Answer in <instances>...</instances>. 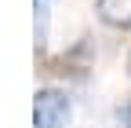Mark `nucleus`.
<instances>
[{
  "label": "nucleus",
  "instance_id": "nucleus-3",
  "mask_svg": "<svg viewBox=\"0 0 131 128\" xmlns=\"http://www.w3.org/2000/svg\"><path fill=\"white\" fill-rule=\"evenodd\" d=\"M120 121H124V124H127V128H131V103H127V106H124V110H120Z\"/></svg>",
  "mask_w": 131,
  "mask_h": 128
},
{
  "label": "nucleus",
  "instance_id": "nucleus-2",
  "mask_svg": "<svg viewBox=\"0 0 131 128\" xmlns=\"http://www.w3.org/2000/svg\"><path fill=\"white\" fill-rule=\"evenodd\" d=\"M98 19L117 29H131V0H98Z\"/></svg>",
  "mask_w": 131,
  "mask_h": 128
},
{
  "label": "nucleus",
  "instance_id": "nucleus-4",
  "mask_svg": "<svg viewBox=\"0 0 131 128\" xmlns=\"http://www.w3.org/2000/svg\"><path fill=\"white\" fill-rule=\"evenodd\" d=\"M127 70H131V51H127Z\"/></svg>",
  "mask_w": 131,
  "mask_h": 128
},
{
  "label": "nucleus",
  "instance_id": "nucleus-1",
  "mask_svg": "<svg viewBox=\"0 0 131 128\" xmlns=\"http://www.w3.org/2000/svg\"><path fill=\"white\" fill-rule=\"evenodd\" d=\"M69 117V99L58 88H40L33 95V128H62Z\"/></svg>",
  "mask_w": 131,
  "mask_h": 128
}]
</instances>
